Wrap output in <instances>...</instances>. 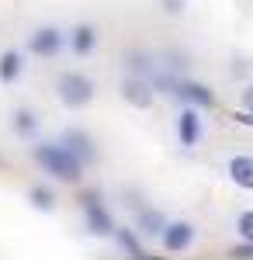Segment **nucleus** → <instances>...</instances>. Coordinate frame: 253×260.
I'll return each mask as SVG.
<instances>
[{
  "instance_id": "obj_21",
  "label": "nucleus",
  "mask_w": 253,
  "mask_h": 260,
  "mask_svg": "<svg viewBox=\"0 0 253 260\" xmlns=\"http://www.w3.org/2000/svg\"><path fill=\"white\" fill-rule=\"evenodd\" d=\"M239 98H243V111H253V83L243 87V94H239Z\"/></svg>"
},
{
  "instance_id": "obj_9",
  "label": "nucleus",
  "mask_w": 253,
  "mask_h": 260,
  "mask_svg": "<svg viewBox=\"0 0 253 260\" xmlns=\"http://www.w3.org/2000/svg\"><path fill=\"white\" fill-rule=\"evenodd\" d=\"M201 111L198 108H184L180 111V118H177V139H180V146H198V139H201Z\"/></svg>"
},
{
  "instance_id": "obj_17",
  "label": "nucleus",
  "mask_w": 253,
  "mask_h": 260,
  "mask_svg": "<svg viewBox=\"0 0 253 260\" xmlns=\"http://www.w3.org/2000/svg\"><path fill=\"white\" fill-rule=\"evenodd\" d=\"M129 73H132V77L153 80V59H149L146 52H129Z\"/></svg>"
},
{
  "instance_id": "obj_22",
  "label": "nucleus",
  "mask_w": 253,
  "mask_h": 260,
  "mask_svg": "<svg viewBox=\"0 0 253 260\" xmlns=\"http://www.w3.org/2000/svg\"><path fill=\"white\" fill-rule=\"evenodd\" d=\"M0 167H4V160H0Z\"/></svg>"
},
{
  "instance_id": "obj_15",
  "label": "nucleus",
  "mask_w": 253,
  "mask_h": 260,
  "mask_svg": "<svg viewBox=\"0 0 253 260\" xmlns=\"http://www.w3.org/2000/svg\"><path fill=\"white\" fill-rule=\"evenodd\" d=\"M11 128H14V136H21V139H31V136H35V128H39L35 111L18 108V111H14V118H11Z\"/></svg>"
},
{
  "instance_id": "obj_7",
  "label": "nucleus",
  "mask_w": 253,
  "mask_h": 260,
  "mask_svg": "<svg viewBox=\"0 0 253 260\" xmlns=\"http://www.w3.org/2000/svg\"><path fill=\"white\" fill-rule=\"evenodd\" d=\"M59 146H66V149H70L83 167L98 163V146H94V139H90L83 128H66V132H62V139H59Z\"/></svg>"
},
{
  "instance_id": "obj_1",
  "label": "nucleus",
  "mask_w": 253,
  "mask_h": 260,
  "mask_svg": "<svg viewBox=\"0 0 253 260\" xmlns=\"http://www.w3.org/2000/svg\"><path fill=\"white\" fill-rule=\"evenodd\" d=\"M31 160L39 163L49 177L62 180V184H80V177H83V163L59 142H39L31 149Z\"/></svg>"
},
{
  "instance_id": "obj_2",
  "label": "nucleus",
  "mask_w": 253,
  "mask_h": 260,
  "mask_svg": "<svg viewBox=\"0 0 253 260\" xmlns=\"http://www.w3.org/2000/svg\"><path fill=\"white\" fill-rule=\"evenodd\" d=\"M80 208H83V219H87V233H90L94 240H108V236L115 233V222L108 215L98 187H87V191L80 194Z\"/></svg>"
},
{
  "instance_id": "obj_6",
  "label": "nucleus",
  "mask_w": 253,
  "mask_h": 260,
  "mask_svg": "<svg viewBox=\"0 0 253 260\" xmlns=\"http://www.w3.org/2000/svg\"><path fill=\"white\" fill-rule=\"evenodd\" d=\"M195 236H198V229L191 225V222L174 219V222H167V225H163L160 243H163V250H167V253H184V250H191Z\"/></svg>"
},
{
  "instance_id": "obj_4",
  "label": "nucleus",
  "mask_w": 253,
  "mask_h": 260,
  "mask_svg": "<svg viewBox=\"0 0 253 260\" xmlns=\"http://www.w3.org/2000/svg\"><path fill=\"white\" fill-rule=\"evenodd\" d=\"M62 49H66V35H62L59 28H52V24L31 31V39H28V52L39 56V59H52V56L62 52Z\"/></svg>"
},
{
  "instance_id": "obj_12",
  "label": "nucleus",
  "mask_w": 253,
  "mask_h": 260,
  "mask_svg": "<svg viewBox=\"0 0 253 260\" xmlns=\"http://www.w3.org/2000/svg\"><path fill=\"white\" fill-rule=\"evenodd\" d=\"M94 45H98V31H94V24H77L73 35H70V49H73L77 56H90Z\"/></svg>"
},
{
  "instance_id": "obj_19",
  "label": "nucleus",
  "mask_w": 253,
  "mask_h": 260,
  "mask_svg": "<svg viewBox=\"0 0 253 260\" xmlns=\"http://www.w3.org/2000/svg\"><path fill=\"white\" fill-rule=\"evenodd\" d=\"M229 257L233 260H253V243H239V246H233V250H229Z\"/></svg>"
},
{
  "instance_id": "obj_10",
  "label": "nucleus",
  "mask_w": 253,
  "mask_h": 260,
  "mask_svg": "<svg viewBox=\"0 0 253 260\" xmlns=\"http://www.w3.org/2000/svg\"><path fill=\"white\" fill-rule=\"evenodd\" d=\"M226 174H229V180H233L236 187L253 191V156L250 153H236L233 160L226 163Z\"/></svg>"
},
{
  "instance_id": "obj_13",
  "label": "nucleus",
  "mask_w": 253,
  "mask_h": 260,
  "mask_svg": "<svg viewBox=\"0 0 253 260\" xmlns=\"http://www.w3.org/2000/svg\"><path fill=\"white\" fill-rule=\"evenodd\" d=\"M136 219H139V229H136V233H142V236H153V240H160V236H163V225H167V219H163L156 208H139Z\"/></svg>"
},
{
  "instance_id": "obj_20",
  "label": "nucleus",
  "mask_w": 253,
  "mask_h": 260,
  "mask_svg": "<svg viewBox=\"0 0 253 260\" xmlns=\"http://www.w3.org/2000/svg\"><path fill=\"white\" fill-rule=\"evenodd\" d=\"M160 7L167 14H184V0H160Z\"/></svg>"
},
{
  "instance_id": "obj_5",
  "label": "nucleus",
  "mask_w": 253,
  "mask_h": 260,
  "mask_svg": "<svg viewBox=\"0 0 253 260\" xmlns=\"http://www.w3.org/2000/svg\"><path fill=\"white\" fill-rule=\"evenodd\" d=\"M121 101L129 104V108H139V111H146V108H153L156 101V87L153 80H146V77H125L121 80Z\"/></svg>"
},
{
  "instance_id": "obj_14",
  "label": "nucleus",
  "mask_w": 253,
  "mask_h": 260,
  "mask_svg": "<svg viewBox=\"0 0 253 260\" xmlns=\"http://www.w3.org/2000/svg\"><path fill=\"white\" fill-rule=\"evenodd\" d=\"M21 70H24L21 52H18V49H7V52L0 56V80H4V83H14L21 77Z\"/></svg>"
},
{
  "instance_id": "obj_16",
  "label": "nucleus",
  "mask_w": 253,
  "mask_h": 260,
  "mask_svg": "<svg viewBox=\"0 0 253 260\" xmlns=\"http://www.w3.org/2000/svg\"><path fill=\"white\" fill-rule=\"evenodd\" d=\"M28 201H31L35 212H52V208H56V194H52V187H45V184H35V187L28 191Z\"/></svg>"
},
{
  "instance_id": "obj_18",
  "label": "nucleus",
  "mask_w": 253,
  "mask_h": 260,
  "mask_svg": "<svg viewBox=\"0 0 253 260\" xmlns=\"http://www.w3.org/2000/svg\"><path fill=\"white\" fill-rule=\"evenodd\" d=\"M236 233H239V240L253 243V212H243V215L236 219Z\"/></svg>"
},
{
  "instance_id": "obj_8",
  "label": "nucleus",
  "mask_w": 253,
  "mask_h": 260,
  "mask_svg": "<svg viewBox=\"0 0 253 260\" xmlns=\"http://www.w3.org/2000/svg\"><path fill=\"white\" fill-rule=\"evenodd\" d=\"M170 98L184 101V104H191V108H198V111L215 104L212 87H208V83H195V80H177V87H174V94H170Z\"/></svg>"
},
{
  "instance_id": "obj_3",
  "label": "nucleus",
  "mask_w": 253,
  "mask_h": 260,
  "mask_svg": "<svg viewBox=\"0 0 253 260\" xmlns=\"http://www.w3.org/2000/svg\"><path fill=\"white\" fill-rule=\"evenodd\" d=\"M56 94H59V101H62L66 108H87V104L94 101V83H90V77L70 70V73H59Z\"/></svg>"
},
{
  "instance_id": "obj_11",
  "label": "nucleus",
  "mask_w": 253,
  "mask_h": 260,
  "mask_svg": "<svg viewBox=\"0 0 253 260\" xmlns=\"http://www.w3.org/2000/svg\"><path fill=\"white\" fill-rule=\"evenodd\" d=\"M111 240L121 246V253H125V257H132V260H153V253H149V250H142V243H139V233H136V229L115 225Z\"/></svg>"
}]
</instances>
